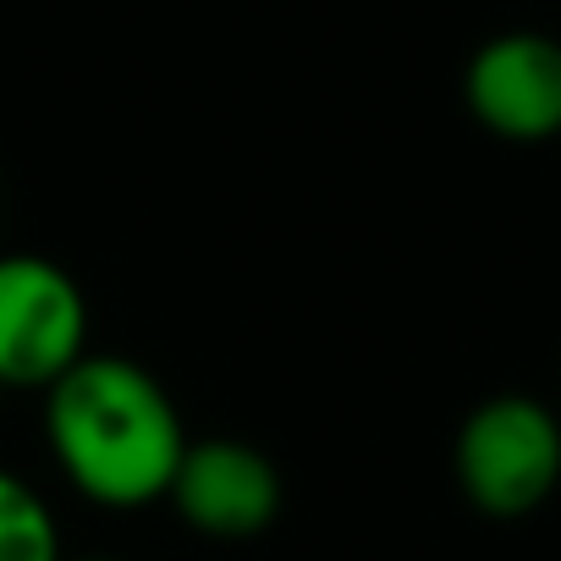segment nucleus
Returning <instances> with one entry per match:
<instances>
[{"mask_svg": "<svg viewBox=\"0 0 561 561\" xmlns=\"http://www.w3.org/2000/svg\"><path fill=\"white\" fill-rule=\"evenodd\" d=\"M457 479L490 517L534 512L561 479V424L534 397H490L457 435Z\"/></svg>", "mask_w": 561, "mask_h": 561, "instance_id": "2", "label": "nucleus"}, {"mask_svg": "<svg viewBox=\"0 0 561 561\" xmlns=\"http://www.w3.org/2000/svg\"><path fill=\"white\" fill-rule=\"evenodd\" d=\"M0 561H61V534L45 501L0 468Z\"/></svg>", "mask_w": 561, "mask_h": 561, "instance_id": "6", "label": "nucleus"}, {"mask_svg": "<svg viewBox=\"0 0 561 561\" xmlns=\"http://www.w3.org/2000/svg\"><path fill=\"white\" fill-rule=\"evenodd\" d=\"M89 342V309L78 280L39 259H0V386H56Z\"/></svg>", "mask_w": 561, "mask_h": 561, "instance_id": "3", "label": "nucleus"}, {"mask_svg": "<svg viewBox=\"0 0 561 561\" xmlns=\"http://www.w3.org/2000/svg\"><path fill=\"white\" fill-rule=\"evenodd\" d=\"M187 528L209 539H248L275 523L280 512V479L264 451L242 440H198L182 451L176 479L165 490Z\"/></svg>", "mask_w": 561, "mask_h": 561, "instance_id": "5", "label": "nucleus"}, {"mask_svg": "<svg viewBox=\"0 0 561 561\" xmlns=\"http://www.w3.org/2000/svg\"><path fill=\"white\" fill-rule=\"evenodd\" d=\"M50 391V451L61 473L100 506H149L171 490L187 451L182 413L165 386L127 364L83 353Z\"/></svg>", "mask_w": 561, "mask_h": 561, "instance_id": "1", "label": "nucleus"}, {"mask_svg": "<svg viewBox=\"0 0 561 561\" xmlns=\"http://www.w3.org/2000/svg\"><path fill=\"white\" fill-rule=\"evenodd\" d=\"M468 111L484 133L512 144H545L561 133V39L495 34L479 45L462 78Z\"/></svg>", "mask_w": 561, "mask_h": 561, "instance_id": "4", "label": "nucleus"}, {"mask_svg": "<svg viewBox=\"0 0 561 561\" xmlns=\"http://www.w3.org/2000/svg\"><path fill=\"white\" fill-rule=\"evenodd\" d=\"M83 561H116V556H83Z\"/></svg>", "mask_w": 561, "mask_h": 561, "instance_id": "7", "label": "nucleus"}]
</instances>
